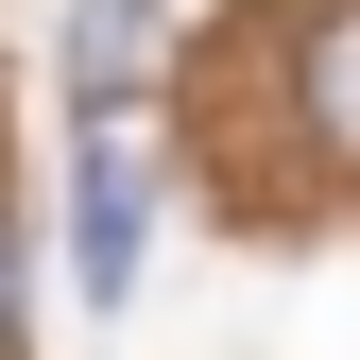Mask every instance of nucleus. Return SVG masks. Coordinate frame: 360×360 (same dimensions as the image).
I'll list each match as a JSON object with an SVG mask.
<instances>
[{"label":"nucleus","mask_w":360,"mask_h":360,"mask_svg":"<svg viewBox=\"0 0 360 360\" xmlns=\"http://www.w3.org/2000/svg\"><path fill=\"white\" fill-rule=\"evenodd\" d=\"M0 326H18V240H0Z\"/></svg>","instance_id":"nucleus-4"},{"label":"nucleus","mask_w":360,"mask_h":360,"mask_svg":"<svg viewBox=\"0 0 360 360\" xmlns=\"http://www.w3.org/2000/svg\"><path fill=\"white\" fill-rule=\"evenodd\" d=\"M138 69H155V0H86V18H69V103L120 120V103H138Z\"/></svg>","instance_id":"nucleus-3"},{"label":"nucleus","mask_w":360,"mask_h":360,"mask_svg":"<svg viewBox=\"0 0 360 360\" xmlns=\"http://www.w3.org/2000/svg\"><path fill=\"white\" fill-rule=\"evenodd\" d=\"M138 223H155L138 138H120V120H86V172H69V275H86V309H120V292H138Z\"/></svg>","instance_id":"nucleus-1"},{"label":"nucleus","mask_w":360,"mask_h":360,"mask_svg":"<svg viewBox=\"0 0 360 360\" xmlns=\"http://www.w3.org/2000/svg\"><path fill=\"white\" fill-rule=\"evenodd\" d=\"M292 120L360 172V0H309L292 18Z\"/></svg>","instance_id":"nucleus-2"}]
</instances>
